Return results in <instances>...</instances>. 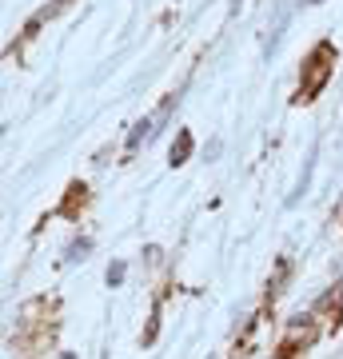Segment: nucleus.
Returning a JSON list of instances; mask_svg holds the SVG:
<instances>
[{
  "label": "nucleus",
  "instance_id": "obj_2",
  "mask_svg": "<svg viewBox=\"0 0 343 359\" xmlns=\"http://www.w3.org/2000/svg\"><path fill=\"white\" fill-rule=\"evenodd\" d=\"M188 156H191V132H180L176 144H172V168L188 164Z\"/></svg>",
  "mask_w": 343,
  "mask_h": 359
},
{
  "label": "nucleus",
  "instance_id": "obj_6",
  "mask_svg": "<svg viewBox=\"0 0 343 359\" xmlns=\"http://www.w3.org/2000/svg\"><path fill=\"white\" fill-rule=\"evenodd\" d=\"M64 359H72V355H64Z\"/></svg>",
  "mask_w": 343,
  "mask_h": 359
},
{
  "label": "nucleus",
  "instance_id": "obj_5",
  "mask_svg": "<svg viewBox=\"0 0 343 359\" xmlns=\"http://www.w3.org/2000/svg\"><path fill=\"white\" fill-rule=\"evenodd\" d=\"M307 4H319V0H307Z\"/></svg>",
  "mask_w": 343,
  "mask_h": 359
},
{
  "label": "nucleus",
  "instance_id": "obj_4",
  "mask_svg": "<svg viewBox=\"0 0 343 359\" xmlns=\"http://www.w3.org/2000/svg\"><path fill=\"white\" fill-rule=\"evenodd\" d=\"M84 252H88V240H76V244L68 248V259L76 264V259H84Z\"/></svg>",
  "mask_w": 343,
  "mask_h": 359
},
{
  "label": "nucleus",
  "instance_id": "obj_1",
  "mask_svg": "<svg viewBox=\"0 0 343 359\" xmlns=\"http://www.w3.org/2000/svg\"><path fill=\"white\" fill-rule=\"evenodd\" d=\"M328 76H331V44H319L307 60L304 80H300V100H316V92L328 84Z\"/></svg>",
  "mask_w": 343,
  "mask_h": 359
},
{
  "label": "nucleus",
  "instance_id": "obj_3",
  "mask_svg": "<svg viewBox=\"0 0 343 359\" xmlns=\"http://www.w3.org/2000/svg\"><path fill=\"white\" fill-rule=\"evenodd\" d=\"M124 264H120V259H116V264H112V268H108V287H120V283H124Z\"/></svg>",
  "mask_w": 343,
  "mask_h": 359
}]
</instances>
